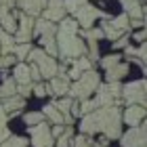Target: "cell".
<instances>
[{
	"instance_id": "24",
	"label": "cell",
	"mask_w": 147,
	"mask_h": 147,
	"mask_svg": "<svg viewBox=\"0 0 147 147\" xmlns=\"http://www.w3.org/2000/svg\"><path fill=\"white\" fill-rule=\"evenodd\" d=\"M6 122H9V116H6L4 107L0 105V143L11 137V130H9V126H6Z\"/></svg>"
},
{
	"instance_id": "18",
	"label": "cell",
	"mask_w": 147,
	"mask_h": 147,
	"mask_svg": "<svg viewBox=\"0 0 147 147\" xmlns=\"http://www.w3.org/2000/svg\"><path fill=\"white\" fill-rule=\"evenodd\" d=\"M13 80H15L17 84H30L32 80H30V65H25V63H17L15 65V69H13Z\"/></svg>"
},
{
	"instance_id": "26",
	"label": "cell",
	"mask_w": 147,
	"mask_h": 147,
	"mask_svg": "<svg viewBox=\"0 0 147 147\" xmlns=\"http://www.w3.org/2000/svg\"><path fill=\"white\" fill-rule=\"evenodd\" d=\"M69 63H74V69H78L80 74L82 71H88L92 67V61L86 57H78V59H69Z\"/></svg>"
},
{
	"instance_id": "19",
	"label": "cell",
	"mask_w": 147,
	"mask_h": 147,
	"mask_svg": "<svg viewBox=\"0 0 147 147\" xmlns=\"http://www.w3.org/2000/svg\"><path fill=\"white\" fill-rule=\"evenodd\" d=\"M2 107H4V111H19L21 107H25V99L19 97V95L6 97L4 101H2Z\"/></svg>"
},
{
	"instance_id": "7",
	"label": "cell",
	"mask_w": 147,
	"mask_h": 147,
	"mask_svg": "<svg viewBox=\"0 0 147 147\" xmlns=\"http://www.w3.org/2000/svg\"><path fill=\"white\" fill-rule=\"evenodd\" d=\"M76 15V23L78 25H82V30H88L92 28V23H95V19L99 17H103V19H107V13H103V11H99L97 6H92V4H82L80 9L74 13Z\"/></svg>"
},
{
	"instance_id": "32",
	"label": "cell",
	"mask_w": 147,
	"mask_h": 147,
	"mask_svg": "<svg viewBox=\"0 0 147 147\" xmlns=\"http://www.w3.org/2000/svg\"><path fill=\"white\" fill-rule=\"evenodd\" d=\"M71 137H74L71 126H65L63 135H61V137H57V147H69V143H71Z\"/></svg>"
},
{
	"instance_id": "11",
	"label": "cell",
	"mask_w": 147,
	"mask_h": 147,
	"mask_svg": "<svg viewBox=\"0 0 147 147\" xmlns=\"http://www.w3.org/2000/svg\"><path fill=\"white\" fill-rule=\"evenodd\" d=\"M42 15V19H46V21H61V19L65 17V4L63 0H49L44 6V11L40 13Z\"/></svg>"
},
{
	"instance_id": "36",
	"label": "cell",
	"mask_w": 147,
	"mask_h": 147,
	"mask_svg": "<svg viewBox=\"0 0 147 147\" xmlns=\"http://www.w3.org/2000/svg\"><path fill=\"white\" fill-rule=\"evenodd\" d=\"M78 107H80V113L84 116V113H90V111H95V109H97V103H95V101H90V99H84V101L80 103Z\"/></svg>"
},
{
	"instance_id": "45",
	"label": "cell",
	"mask_w": 147,
	"mask_h": 147,
	"mask_svg": "<svg viewBox=\"0 0 147 147\" xmlns=\"http://www.w3.org/2000/svg\"><path fill=\"white\" fill-rule=\"evenodd\" d=\"M0 67H2V55H0Z\"/></svg>"
},
{
	"instance_id": "22",
	"label": "cell",
	"mask_w": 147,
	"mask_h": 147,
	"mask_svg": "<svg viewBox=\"0 0 147 147\" xmlns=\"http://www.w3.org/2000/svg\"><path fill=\"white\" fill-rule=\"evenodd\" d=\"M71 147H105V145H99L97 141H92L90 135H78L76 139H71Z\"/></svg>"
},
{
	"instance_id": "31",
	"label": "cell",
	"mask_w": 147,
	"mask_h": 147,
	"mask_svg": "<svg viewBox=\"0 0 147 147\" xmlns=\"http://www.w3.org/2000/svg\"><path fill=\"white\" fill-rule=\"evenodd\" d=\"M82 36L88 42H99V38H103V32L101 28H88V30H82Z\"/></svg>"
},
{
	"instance_id": "6",
	"label": "cell",
	"mask_w": 147,
	"mask_h": 147,
	"mask_svg": "<svg viewBox=\"0 0 147 147\" xmlns=\"http://www.w3.org/2000/svg\"><path fill=\"white\" fill-rule=\"evenodd\" d=\"M122 97L128 105H141L145 107V80H135L122 86Z\"/></svg>"
},
{
	"instance_id": "23",
	"label": "cell",
	"mask_w": 147,
	"mask_h": 147,
	"mask_svg": "<svg viewBox=\"0 0 147 147\" xmlns=\"http://www.w3.org/2000/svg\"><path fill=\"white\" fill-rule=\"evenodd\" d=\"M109 25L111 28H116V30H120V32H128L130 30V19H128V15H118V17H113L111 21H109Z\"/></svg>"
},
{
	"instance_id": "29",
	"label": "cell",
	"mask_w": 147,
	"mask_h": 147,
	"mask_svg": "<svg viewBox=\"0 0 147 147\" xmlns=\"http://www.w3.org/2000/svg\"><path fill=\"white\" fill-rule=\"evenodd\" d=\"M71 103H74V99L71 97H61V99H57V101H53V105L61 111V113H69V107H71Z\"/></svg>"
},
{
	"instance_id": "5",
	"label": "cell",
	"mask_w": 147,
	"mask_h": 147,
	"mask_svg": "<svg viewBox=\"0 0 147 147\" xmlns=\"http://www.w3.org/2000/svg\"><path fill=\"white\" fill-rule=\"evenodd\" d=\"M97 97L92 101L97 103V107H105V105H118V99L122 97V84L120 82H107V84H99V88L95 90Z\"/></svg>"
},
{
	"instance_id": "28",
	"label": "cell",
	"mask_w": 147,
	"mask_h": 147,
	"mask_svg": "<svg viewBox=\"0 0 147 147\" xmlns=\"http://www.w3.org/2000/svg\"><path fill=\"white\" fill-rule=\"evenodd\" d=\"M28 139L25 137H9L6 141L0 143V147H28Z\"/></svg>"
},
{
	"instance_id": "25",
	"label": "cell",
	"mask_w": 147,
	"mask_h": 147,
	"mask_svg": "<svg viewBox=\"0 0 147 147\" xmlns=\"http://www.w3.org/2000/svg\"><path fill=\"white\" fill-rule=\"evenodd\" d=\"M101 32H103V36H105V38H109V40H111V42H113V40H118L120 36H124V34H126V32H120V30H116V28H111L109 21H105V23L101 25Z\"/></svg>"
},
{
	"instance_id": "44",
	"label": "cell",
	"mask_w": 147,
	"mask_h": 147,
	"mask_svg": "<svg viewBox=\"0 0 147 147\" xmlns=\"http://www.w3.org/2000/svg\"><path fill=\"white\" fill-rule=\"evenodd\" d=\"M0 4H9V6H15V0H0Z\"/></svg>"
},
{
	"instance_id": "33",
	"label": "cell",
	"mask_w": 147,
	"mask_h": 147,
	"mask_svg": "<svg viewBox=\"0 0 147 147\" xmlns=\"http://www.w3.org/2000/svg\"><path fill=\"white\" fill-rule=\"evenodd\" d=\"M86 2H88V0H63V4H65V13H71V15H74V13H76L82 4H86Z\"/></svg>"
},
{
	"instance_id": "27",
	"label": "cell",
	"mask_w": 147,
	"mask_h": 147,
	"mask_svg": "<svg viewBox=\"0 0 147 147\" xmlns=\"http://www.w3.org/2000/svg\"><path fill=\"white\" fill-rule=\"evenodd\" d=\"M30 51H32V44H30V42H23V44H15V49H13V55H15V57L19 59V61H23V59H28Z\"/></svg>"
},
{
	"instance_id": "13",
	"label": "cell",
	"mask_w": 147,
	"mask_h": 147,
	"mask_svg": "<svg viewBox=\"0 0 147 147\" xmlns=\"http://www.w3.org/2000/svg\"><path fill=\"white\" fill-rule=\"evenodd\" d=\"M120 2H122L124 15H128V19H139V21L145 19V9L141 0H120Z\"/></svg>"
},
{
	"instance_id": "39",
	"label": "cell",
	"mask_w": 147,
	"mask_h": 147,
	"mask_svg": "<svg viewBox=\"0 0 147 147\" xmlns=\"http://www.w3.org/2000/svg\"><path fill=\"white\" fill-rule=\"evenodd\" d=\"M2 44H15V38H13L9 32H4L2 28H0V46Z\"/></svg>"
},
{
	"instance_id": "30",
	"label": "cell",
	"mask_w": 147,
	"mask_h": 147,
	"mask_svg": "<svg viewBox=\"0 0 147 147\" xmlns=\"http://www.w3.org/2000/svg\"><path fill=\"white\" fill-rule=\"evenodd\" d=\"M23 122L28 126H36L40 122H44V116H42V111H30V113L23 116Z\"/></svg>"
},
{
	"instance_id": "20",
	"label": "cell",
	"mask_w": 147,
	"mask_h": 147,
	"mask_svg": "<svg viewBox=\"0 0 147 147\" xmlns=\"http://www.w3.org/2000/svg\"><path fill=\"white\" fill-rule=\"evenodd\" d=\"M42 116H44V118H49L53 124H63V113L59 111V109H57L53 103H51V105H44Z\"/></svg>"
},
{
	"instance_id": "8",
	"label": "cell",
	"mask_w": 147,
	"mask_h": 147,
	"mask_svg": "<svg viewBox=\"0 0 147 147\" xmlns=\"http://www.w3.org/2000/svg\"><path fill=\"white\" fill-rule=\"evenodd\" d=\"M17 15V32H15V44H23L30 42L32 36H34V17L25 15V13H15Z\"/></svg>"
},
{
	"instance_id": "14",
	"label": "cell",
	"mask_w": 147,
	"mask_h": 147,
	"mask_svg": "<svg viewBox=\"0 0 147 147\" xmlns=\"http://www.w3.org/2000/svg\"><path fill=\"white\" fill-rule=\"evenodd\" d=\"M46 2H49V0H17V6L21 9V13H25V15L38 17L40 13L44 11Z\"/></svg>"
},
{
	"instance_id": "16",
	"label": "cell",
	"mask_w": 147,
	"mask_h": 147,
	"mask_svg": "<svg viewBox=\"0 0 147 147\" xmlns=\"http://www.w3.org/2000/svg\"><path fill=\"white\" fill-rule=\"evenodd\" d=\"M126 74H128V65L126 63H116L113 67H109V69H105V78H107V82H120Z\"/></svg>"
},
{
	"instance_id": "4",
	"label": "cell",
	"mask_w": 147,
	"mask_h": 147,
	"mask_svg": "<svg viewBox=\"0 0 147 147\" xmlns=\"http://www.w3.org/2000/svg\"><path fill=\"white\" fill-rule=\"evenodd\" d=\"M28 59H32V63L38 67V71H40V76H42V78H49L51 80V78L57 76V67H59L57 61L53 57H49L42 49H32Z\"/></svg>"
},
{
	"instance_id": "10",
	"label": "cell",
	"mask_w": 147,
	"mask_h": 147,
	"mask_svg": "<svg viewBox=\"0 0 147 147\" xmlns=\"http://www.w3.org/2000/svg\"><path fill=\"white\" fill-rule=\"evenodd\" d=\"M120 143L122 147H145V126H132L124 135H120Z\"/></svg>"
},
{
	"instance_id": "38",
	"label": "cell",
	"mask_w": 147,
	"mask_h": 147,
	"mask_svg": "<svg viewBox=\"0 0 147 147\" xmlns=\"http://www.w3.org/2000/svg\"><path fill=\"white\" fill-rule=\"evenodd\" d=\"M32 86H34V82H30V84H17V95L25 99L32 92Z\"/></svg>"
},
{
	"instance_id": "34",
	"label": "cell",
	"mask_w": 147,
	"mask_h": 147,
	"mask_svg": "<svg viewBox=\"0 0 147 147\" xmlns=\"http://www.w3.org/2000/svg\"><path fill=\"white\" fill-rule=\"evenodd\" d=\"M86 59H90L92 63L99 61V42H88V49H86Z\"/></svg>"
},
{
	"instance_id": "17",
	"label": "cell",
	"mask_w": 147,
	"mask_h": 147,
	"mask_svg": "<svg viewBox=\"0 0 147 147\" xmlns=\"http://www.w3.org/2000/svg\"><path fill=\"white\" fill-rule=\"evenodd\" d=\"M34 34L36 36H55L57 34V25L46 19H38L34 21Z\"/></svg>"
},
{
	"instance_id": "9",
	"label": "cell",
	"mask_w": 147,
	"mask_h": 147,
	"mask_svg": "<svg viewBox=\"0 0 147 147\" xmlns=\"http://www.w3.org/2000/svg\"><path fill=\"white\" fill-rule=\"evenodd\" d=\"M30 135H32V147H53L55 139L51 135V126L46 122H40L36 126H30Z\"/></svg>"
},
{
	"instance_id": "3",
	"label": "cell",
	"mask_w": 147,
	"mask_h": 147,
	"mask_svg": "<svg viewBox=\"0 0 147 147\" xmlns=\"http://www.w3.org/2000/svg\"><path fill=\"white\" fill-rule=\"evenodd\" d=\"M99 84H101V78H99V74L95 69L82 71V74H80V78H76V80H74V84H69L67 95L71 99H80V101H84V99H88L92 92L99 88Z\"/></svg>"
},
{
	"instance_id": "42",
	"label": "cell",
	"mask_w": 147,
	"mask_h": 147,
	"mask_svg": "<svg viewBox=\"0 0 147 147\" xmlns=\"http://www.w3.org/2000/svg\"><path fill=\"white\" fill-rule=\"evenodd\" d=\"M13 49H15V44H2L0 46V55H13Z\"/></svg>"
},
{
	"instance_id": "43",
	"label": "cell",
	"mask_w": 147,
	"mask_h": 147,
	"mask_svg": "<svg viewBox=\"0 0 147 147\" xmlns=\"http://www.w3.org/2000/svg\"><path fill=\"white\" fill-rule=\"evenodd\" d=\"M135 40H141V42H143V40H145V32H143V30L137 32V34H135Z\"/></svg>"
},
{
	"instance_id": "35",
	"label": "cell",
	"mask_w": 147,
	"mask_h": 147,
	"mask_svg": "<svg viewBox=\"0 0 147 147\" xmlns=\"http://www.w3.org/2000/svg\"><path fill=\"white\" fill-rule=\"evenodd\" d=\"M120 59H122L120 55H109V57H103L99 63H101V67H103V69H109V67H113L116 63H120Z\"/></svg>"
},
{
	"instance_id": "21",
	"label": "cell",
	"mask_w": 147,
	"mask_h": 147,
	"mask_svg": "<svg viewBox=\"0 0 147 147\" xmlns=\"http://www.w3.org/2000/svg\"><path fill=\"white\" fill-rule=\"evenodd\" d=\"M13 95H17V82L13 78H4L2 86H0V99H6V97H13Z\"/></svg>"
},
{
	"instance_id": "1",
	"label": "cell",
	"mask_w": 147,
	"mask_h": 147,
	"mask_svg": "<svg viewBox=\"0 0 147 147\" xmlns=\"http://www.w3.org/2000/svg\"><path fill=\"white\" fill-rule=\"evenodd\" d=\"M82 135H97L101 132L107 139H120L122 135V113L118 105H105L97 107L95 111L84 113L80 120Z\"/></svg>"
},
{
	"instance_id": "12",
	"label": "cell",
	"mask_w": 147,
	"mask_h": 147,
	"mask_svg": "<svg viewBox=\"0 0 147 147\" xmlns=\"http://www.w3.org/2000/svg\"><path fill=\"white\" fill-rule=\"evenodd\" d=\"M143 118H145V107H141V105H128L126 111L122 113V122L128 124L130 128L143 124Z\"/></svg>"
},
{
	"instance_id": "41",
	"label": "cell",
	"mask_w": 147,
	"mask_h": 147,
	"mask_svg": "<svg viewBox=\"0 0 147 147\" xmlns=\"http://www.w3.org/2000/svg\"><path fill=\"white\" fill-rule=\"evenodd\" d=\"M63 130H65V126H63V124H53V128H51V135H53V139L61 137V135H63Z\"/></svg>"
},
{
	"instance_id": "40",
	"label": "cell",
	"mask_w": 147,
	"mask_h": 147,
	"mask_svg": "<svg viewBox=\"0 0 147 147\" xmlns=\"http://www.w3.org/2000/svg\"><path fill=\"white\" fill-rule=\"evenodd\" d=\"M128 40H130V38L126 36V34L120 36L118 40H113V49H126V46H128Z\"/></svg>"
},
{
	"instance_id": "2",
	"label": "cell",
	"mask_w": 147,
	"mask_h": 147,
	"mask_svg": "<svg viewBox=\"0 0 147 147\" xmlns=\"http://www.w3.org/2000/svg\"><path fill=\"white\" fill-rule=\"evenodd\" d=\"M78 28L76 19H61V25L57 28V51L59 57H63V61H69V59H78V57H86V44L78 38Z\"/></svg>"
},
{
	"instance_id": "15",
	"label": "cell",
	"mask_w": 147,
	"mask_h": 147,
	"mask_svg": "<svg viewBox=\"0 0 147 147\" xmlns=\"http://www.w3.org/2000/svg\"><path fill=\"white\" fill-rule=\"evenodd\" d=\"M49 90L53 92V95H57V97H65L67 90H69V78H59V76L51 78Z\"/></svg>"
},
{
	"instance_id": "37",
	"label": "cell",
	"mask_w": 147,
	"mask_h": 147,
	"mask_svg": "<svg viewBox=\"0 0 147 147\" xmlns=\"http://www.w3.org/2000/svg\"><path fill=\"white\" fill-rule=\"evenodd\" d=\"M32 90H34V95L36 97H44V95H49V86H46V84H42V82H36L34 86H32Z\"/></svg>"
}]
</instances>
